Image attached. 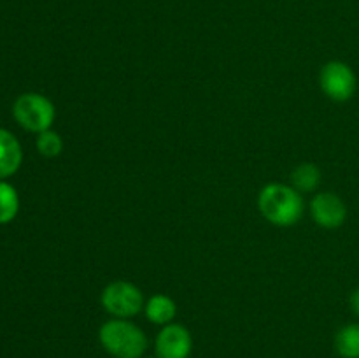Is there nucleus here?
<instances>
[{
	"label": "nucleus",
	"mask_w": 359,
	"mask_h": 358,
	"mask_svg": "<svg viewBox=\"0 0 359 358\" xmlns=\"http://www.w3.org/2000/svg\"><path fill=\"white\" fill-rule=\"evenodd\" d=\"M335 350L342 358H359V323H349L337 332Z\"/></svg>",
	"instance_id": "nucleus-10"
},
{
	"label": "nucleus",
	"mask_w": 359,
	"mask_h": 358,
	"mask_svg": "<svg viewBox=\"0 0 359 358\" xmlns=\"http://www.w3.org/2000/svg\"><path fill=\"white\" fill-rule=\"evenodd\" d=\"M23 160L21 144L9 130L0 128V179L13 175Z\"/></svg>",
	"instance_id": "nucleus-8"
},
{
	"label": "nucleus",
	"mask_w": 359,
	"mask_h": 358,
	"mask_svg": "<svg viewBox=\"0 0 359 358\" xmlns=\"http://www.w3.org/2000/svg\"><path fill=\"white\" fill-rule=\"evenodd\" d=\"M102 305L114 318H133L144 307V298L139 288L128 281H114L102 291Z\"/></svg>",
	"instance_id": "nucleus-4"
},
{
	"label": "nucleus",
	"mask_w": 359,
	"mask_h": 358,
	"mask_svg": "<svg viewBox=\"0 0 359 358\" xmlns=\"http://www.w3.org/2000/svg\"><path fill=\"white\" fill-rule=\"evenodd\" d=\"M37 150L39 153L48 158L58 157L63 150V140L60 137V133L53 132V130H44V132L39 133Z\"/></svg>",
	"instance_id": "nucleus-13"
},
{
	"label": "nucleus",
	"mask_w": 359,
	"mask_h": 358,
	"mask_svg": "<svg viewBox=\"0 0 359 358\" xmlns=\"http://www.w3.org/2000/svg\"><path fill=\"white\" fill-rule=\"evenodd\" d=\"M349 304H351V309H353L354 314L359 318V288L351 293V298H349Z\"/></svg>",
	"instance_id": "nucleus-14"
},
{
	"label": "nucleus",
	"mask_w": 359,
	"mask_h": 358,
	"mask_svg": "<svg viewBox=\"0 0 359 358\" xmlns=\"http://www.w3.org/2000/svg\"><path fill=\"white\" fill-rule=\"evenodd\" d=\"M20 211V197L16 188L6 181H0V225L11 223Z\"/></svg>",
	"instance_id": "nucleus-12"
},
{
	"label": "nucleus",
	"mask_w": 359,
	"mask_h": 358,
	"mask_svg": "<svg viewBox=\"0 0 359 358\" xmlns=\"http://www.w3.org/2000/svg\"><path fill=\"white\" fill-rule=\"evenodd\" d=\"M259 213L272 225L277 227H291L298 223L304 216L305 204L302 193L293 186L272 183L259 192L258 197Z\"/></svg>",
	"instance_id": "nucleus-1"
},
{
	"label": "nucleus",
	"mask_w": 359,
	"mask_h": 358,
	"mask_svg": "<svg viewBox=\"0 0 359 358\" xmlns=\"http://www.w3.org/2000/svg\"><path fill=\"white\" fill-rule=\"evenodd\" d=\"M13 114L25 130L41 133L51 128L56 111L53 102L44 95L23 93L14 102Z\"/></svg>",
	"instance_id": "nucleus-3"
},
{
	"label": "nucleus",
	"mask_w": 359,
	"mask_h": 358,
	"mask_svg": "<svg viewBox=\"0 0 359 358\" xmlns=\"http://www.w3.org/2000/svg\"><path fill=\"white\" fill-rule=\"evenodd\" d=\"M311 213L319 227L339 228L346 223L347 207L339 195L332 192H323L312 199Z\"/></svg>",
	"instance_id": "nucleus-7"
},
{
	"label": "nucleus",
	"mask_w": 359,
	"mask_h": 358,
	"mask_svg": "<svg viewBox=\"0 0 359 358\" xmlns=\"http://www.w3.org/2000/svg\"><path fill=\"white\" fill-rule=\"evenodd\" d=\"M98 339L104 350L114 358H142L149 346L142 329L121 318L104 323L98 332Z\"/></svg>",
	"instance_id": "nucleus-2"
},
{
	"label": "nucleus",
	"mask_w": 359,
	"mask_h": 358,
	"mask_svg": "<svg viewBox=\"0 0 359 358\" xmlns=\"http://www.w3.org/2000/svg\"><path fill=\"white\" fill-rule=\"evenodd\" d=\"M293 188L300 193H311L321 183V171L314 164H300L291 172Z\"/></svg>",
	"instance_id": "nucleus-11"
},
{
	"label": "nucleus",
	"mask_w": 359,
	"mask_h": 358,
	"mask_svg": "<svg viewBox=\"0 0 359 358\" xmlns=\"http://www.w3.org/2000/svg\"><path fill=\"white\" fill-rule=\"evenodd\" d=\"M144 311H146L147 319L154 325H168L172 319L177 314V305L167 295H153L149 300L144 304Z\"/></svg>",
	"instance_id": "nucleus-9"
},
{
	"label": "nucleus",
	"mask_w": 359,
	"mask_h": 358,
	"mask_svg": "<svg viewBox=\"0 0 359 358\" xmlns=\"http://www.w3.org/2000/svg\"><path fill=\"white\" fill-rule=\"evenodd\" d=\"M149 358H153V357H149ZM154 358H158V357H154Z\"/></svg>",
	"instance_id": "nucleus-15"
},
{
	"label": "nucleus",
	"mask_w": 359,
	"mask_h": 358,
	"mask_svg": "<svg viewBox=\"0 0 359 358\" xmlns=\"http://www.w3.org/2000/svg\"><path fill=\"white\" fill-rule=\"evenodd\" d=\"M193 350V337L186 326L168 323L158 332L154 351L158 358H189Z\"/></svg>",
	"instance_id": "nucleus-6"
},
{
	"label": "nucleus",
	"mask_w": 359,
	"mask_h": 358,
	"mask_svg": "<svg viewBox=\"0 0 359 358\" xmlns=\"http://www.w3.org/2000/svg\"><path fill=\"white\" fill-rule=\"evenodd\" d=\"M319 84H321V90L325 91L328 98L335 102H346L356 93L358 81L356 74L347 63L333 60L323 67Z\"/></svg>",
	"instance_id": "nucleus-5"
}]
</instances>
